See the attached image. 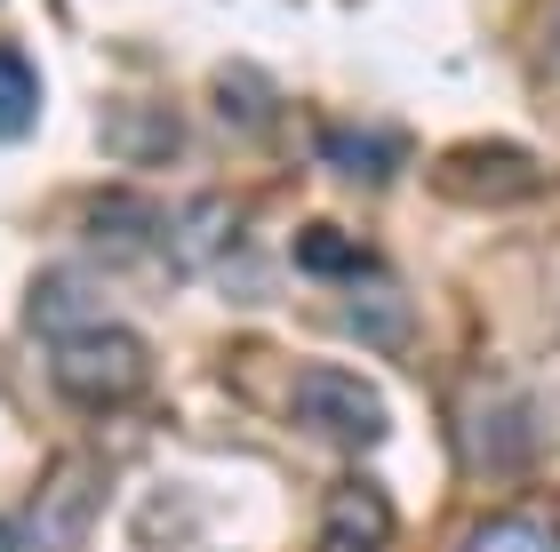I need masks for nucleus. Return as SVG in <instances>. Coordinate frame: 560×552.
<instances>
[{
  "instance_id": "9b49d317",
  "label": "nucleus",
  "mask_w": 560,
  "mask_h": 552,
  "mask_svg": "<svg viewBox=\"0 0 560 552\" xmlns=\"http://www.w3.org/2000/svg\"><path fill=\"white\" fill-rule=\"evenodd\" d=\"M465 552H560V529L545 513H504V520H489V529H472Z\"/></svg>"
},
{
  "instance_id": "7ed1b4c3",
  "label": "nucleus",
  "mask_w": 560,
  "mask_h": 552,
  "mask_svg": "<svg viewBox=\"0 0 560 552\" xmlns=\"http://www.w3.org/2000/svg\"><path fill=\"white\" fill-rule=\"evenodd\" d=\"M456 441H465L472 472H513L537 448V416H528L521 392H480V400L456 409Z\"/></svg>"
},
{
  "instance_id": "1a4fd4ad",
  "label": "nucleus",
  "mask_w": 560,
  "mask_h": 552,
  "mask_svg": "<svg viewBox=\"0 0 560 552\" xmlns=\"http://www.w3.org/2000/svg\"><path fill=\"white\" fill-rule=\"evenodd\" d=\"M296 265L304 272H313V281H361V272H376L369 257H361V248H352L345 233H337V224H304V233H296Z\"/></svg>"
},
{
  "instance_id": "423d86ee",
  "label": "nucleus",
  "mask_w": 560,
  "mask_h": 552,
  "mask_svg": "<svg viewBox=\"0 0 560 552\" xmlns=\"http://www.w3.org/2000/svg\"><path fill=\"white\" fill-rule=\"evenodd\" d=\"M320 161L345 168V177H361V185H376V177H393V168L409 161V144H400L393 129H328L320 137Z\"/></svg>"
},
{
  "instance_id": "20e7f679",
  "label": "nucleus",
  "mask_w": 560,
  "mask_h": 552,
  "mask_svg": "<svg viewBox=\"0 0 560 552\" xmlns=\"http://www.w3.org/2000/svg\"><path fill=\"white\" fill-rule=\"evenodd\" d=\"M432 177H441V192L480 200V209H489V200H513V192L537 185V161L513 153V144H465V153H448Z\"/></svg>"
},
{
  "instance_id": "dca6fc26",
  "label": "nucleus",
  "mask_w": 560,
  "mask_h": 552,
  "mask_svg": "<svg viewBox=\"0 0 560 552\" xmlns=\"http://www.w3.org/2000/svg\"><path fill=\"white\" fill-rule=\"evenodd\" d=\"M0 552H24V544H16V529H9V520H0Z\"/></svg>"
},
{
  "instance_id": "ddd939ff",
  "label": "nucleus",
  "mask_w": 560,
  "mask_h": 552,
  "mask_svg": "<svg viewBox=\"0 0 560 552\" xmlns=\"http://www.w3.org/2000/svg\"><path fill=\"white\" fill-rule=\"evenodd\" d=\"M89 233H105V240H120V248H129V240H152V209H144V200H129V192H105V200L89 209Z\"/></svg>"
},
{
  "instance_id": "2eb2a0df",
  "label": "nucleus",
  "mask_w": 560,
  "mask_h": 552,
  "mask_svg": "<svg viewBox=\"0 0 560 552\" xmlns=\"http://www.w3.org/2000/svg\"><path fill=\"white\" fill-rule=\"evenodd\" d=\"M545 72L560 81V16H552V40H545Z\"/></svg>"
},
{
  "instance_id": "0eeeda50",
  "label": "nucleus",
  "mask_w": 560,
  "mask_h": 552,
  "mask_svg": "<svg viewBox=\"0 0 560 552\" xmlns=\"http://www.w3.org/2000/svg\"><path fill=\"white\" fill-rule=\"evenodd\" d=\"M241 233V216L224 209V200H192L185 216H176V233H168V257L185 265V272H209L224 257V240Z\"/></svg>"
},
{
  "instance_id": "39448f33",
  "label": "nucleus",
  "mask_w": 560,
  "mask_h": 552,
  "mask_svg": "<svg viewBox=\"0 0 560 552\" xmlns=\"http://www.w3.org/2000/svg\"><path fill=\"white\" fill-rule=\"evenodd\" d=\"M385 537H393V505H385L369 481H345L337 496H328V513H320V552H385Z\"/></svg>"
},
{
  "instance_id": "f257e3e1",
  "label": "nucleus",
  "mask_w": 560,
  "mask_h": 552,
  "mask_svg": "<svg viewBox=\"0 0 560 552\" xmlns=\"http://www.w3.org/2000/svg\"><path fill=\"white\" fill-rule=\"evenodd\" d=\"M57 392L65 400H81V409H120V400H137L144 385V344L129 329H113V320H96V329H72L57 337Z\"/></svg>"
},
{
  "instance_id": "f8f14e48",
  "label": "nucleus",
  "mask_w": 560,
  "mask_h": 552,
  "mask_svg": "<svg viewBox=\"0 0 560 552\" xmlns=\"http://www.w3.org/2000/svg\"><path fill=\"white\" fill-rule=\"evenodd\" d=\"M65 313H72V320H89V313H96V296L72 281V272H48V281L33 289V329H40V337H65Z\"/></svg>"
},
{
  "instance_id": "f03ea898",
  "label": "nucleus",
  "mask_w": 560,
  "mask_h": 552,
  "mask_svg": "<svg viewBox=\"0 0 560 552\" xmlns=\"http://www.w3.org/2000/svg\"><path fill=\"white\" fill-rule=\"evenodd\" d=\"M296 416L313 424V433L345 441V448H376L385 441V400H376V385L352 376V368H304L296 376Z\"/></svg>"
},
{
  "instance_id": "6e6552de",
  "label": "nucleus",
  "mask_w": 560,
  "mask_h": 552,
  "mask_svg": "<svg viewBox=\"0 0 560 552\" xmlns=\"http://www.w3.org/2000/svg\"><path fill=\"white\" fill-rule=\"evenodd\" d=\"M89 505H96V472H89V465H65L57 481L40 489V537H48V544L65 552L72 537H81V520H89Z\"/></svg>"
},
{
  "instance_id": "9d476101",
  "label": "nucleus",
  "mask_w": 560,
  "mask_h": 552,
  "mask_svg": "<svg viewBox=\"0 0 560 552\" xmlns=\"http://www.w3.org/2000/svg\"><path fill=\"white\" fill-rule=\"evenodd\" d=\"M40 120V81H33V64L16 57V48H0V144L24 137Z\"/></svg>"
},
{
  "instance_id": "4468645a",
  "label": "nucleus",
  "mask_w": 560,
  "mask_h": 552,
  "mask_svg": "<svg viewBox=\"0 0 560 552\" xmlns=\"http://www.w3.org/2000/svg\"><path fill=\"white\" fill-rule=\"evenodd\" d=\"M217 96H224V113H241V120H265L272 113V89H257V72H224Z\"/></svg>"
}]
</instances>
